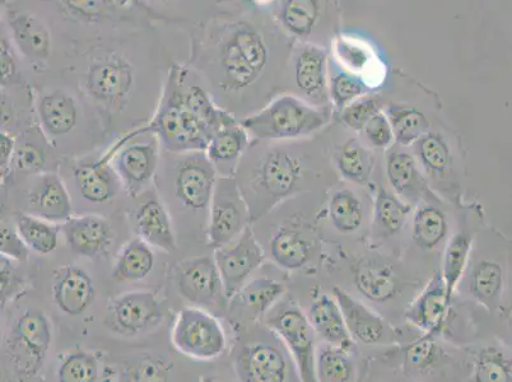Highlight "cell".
Masks as SVG:
<instances>
[{"mask_svg":"<svg viewBox=\"0 0 512 382\" xmlns=\"http://www.w3.org/2000/svg\"><path fill=\"white\" fill-rule=\"evenodd\" d=\"M235 179L248 204L251 223L288 199L337 183L332 153L318 139L255 141L241 158Z\"/></svg>","mask_w":512,"mask_h":382,"instance_id":"obj_1","label":"cell"},{"mask_svg":"<svg viewBox=\"0 0 512 382\" xmlns=\"http://www.w3.org/2000/svg\"><path fill=\"white\" fill-rule=\"evenodd\" d=\"M271 53L267 36L255 23L237 20L222 26L209 59L217 86L240 93L258 85L268 72Z\"/></svg>","mask_w":512,"mask_h":382,"instance_id":"obj_2","label":"cell"},{"mask_svg":"<svg viewBox=\"0 0 512 382\" xmlns=\"http://www.w3.org/2000/svg\"><path fill=\"white\" fill-rule=\"evenodd\" d=\"M188 69L172 65L167 77L164 99L148 127L129 134L127 141L141 133H155L167 151L193 153L207 151L214 133L184 104L185 79Z\"/></svg>","mask_w":512,"mask_h":382,"instance_id":"obj_3","label":"cell"},{"mask_svg":"<svg viewBox=\"0 0 512 382\" xmlns=\"http://www.w3.org/2000/svg\"><path fill=\"white\" fill-rule=\"evenodd\" d=\"M332 115L323 113L296 95L279 96L240 121L250 137L260 142L299 141L314 137L329 124Z\"/></svg>","mask_w":512,"mask_h":382,"instance_id":"obj_4","label":"cell"},{"mask_svg":"<svg viewBox=\"0 0 512 382\" xmlns=\"http://www.w3.org/2000/svg\"><path fill=\"white\" fill-rule=\"evenodd\" d=\"M53 332L48 316L37 309H27L13 323L4 342L3 360L11 381L25 382L44 367Z\"/></svg>","mask_w":512,"mask_h":382,"instance_id":"obj_5","label":"cell"},{"mask_svg":"<svg viewBox=\"0 0 512 382\" xmlns=\"http://www.w3.org/2000/svg\"><path fill=\"white\" fill-rule=\"evenodd\" d=\"M134 82L133 65L116 51L93 57L85 73L88 97L106 113H115L127 105Z\"/></svg>","mask_w":512,"mask_h":382,"instance_id":"obj_6","label":"cell"},{"mask_svg":"<svg viewBox=\"0 0 512 382\" xmlns=\"http://www.w3.org/2000/svg\"><path fill=\"white\" fill-rule=\"evenodd\" d=\"M172 344L184 356L213 361L225 352L227 340L220 321L211 312L185 307L172 329Z\"/></svg>","mask_w":512,"mask_h":382,"instance_id":"obj_7","label":"cell"},{"mask_svg":"<svg viewBox=\"0 0 512 382\" xmlns=\"http://www.w3.org/2000/svg\"><path fill=\"white\" fill-rule=\"evenodd\" d=\"M248 204L235 176H218L209 214L208 245L218 250L239 239L250 226Z\"/></svg>","mask_w":512,"mask_h":382,"instance_id":"obj_8","label":"cell"},{"mask_svg":"<svg viewBox=\"0 0 512 382\" xmlns=\"http://www.w3.org/2000/svg\"><path fill=\"white\" fill-rule=\"evenodd\" d=\"M292 79L297 97L332 115L329 96V54L319 44L299 43L292 50Z\"/></svg>","mask_w":512,"mask_h":382,"instance_id":"obj_9","label":"cell"},{"mask_svg":"<svg viewBox=\"0 0 512 382\" xmlns=\"http://www.w3.org/2000/svg\"><path fill=\"white\" fill-rule=\"evenodd\" d=\"M311 216L292 213L283 217L274 228L269 240V256L279 268L285 270L304 269L313 259L316 249V228Z\"/></svg>","mask_w":512,"mask_h":382,"instance_id":"obj_10","label":"cell"},{"mask_svg":"<svg viewBox=\"0 0 512 382\" xmlns=\"http://www.w3.org/2000/svg\"><path fill=\"white\" fill-rule=\"evenodd\" d=\"M268 326L283 340L299 371L301 382L316 379L315 332L307 315L297 307L283 310L268 320Z\"/></svg>","mask_w":512,"mask_h":382,"instance_id":"obj_11","label":"cell"},{"mask_svg":"<svg viewBox=\"0 0 512 382\" xmlns=\"http://www.w3.org/2000/svg\"><path fill=\"white\" fill-rule=\"evenodd\" d=\"M214 262L221 274L227 300L231 301L249 282L255 270L262 267L265 262V253L256 239L253 228L249 226L234 244L216 250Z\"/></svg>","mask_w":512,"mask_h":382,"instance_id":"obj_12","label":"cell"},{"mask_svg":"<svg viewBox=\"0 0 512 382\" xmlns=\"http://www.w3.org/2000/svg\"><path fill=\"white\" fill-rule=\"evenodd\" d=\"M178 288L181 297L199 309H226L225 287L214 258L199 256L181 263Z\"/></svg>","mask_w":512,"mask_h":382,"instance_id":"obj_13","label":"cell"},{"mask_svg":"<svg viewBox=\"0 0 512 382\" xmlns=\"http://www.w3.org/2000/svg\"><path fill=\"white\" fill-rule=\"evenodd\" d=\"M160 301L150 291H130L107 306V323L115 332L138 335L156 328L162 320Z\"/></svg>","mask_w":512,"mask_h":382,"instance_id":"obj_14","label":"cell"},{"mask_svg":"<svg viewBox=\"0 0 512 382\" xmlns=\"http://www.w3.org/2000/svg\"><path fill=\"white\" fill-rule=\"evenodd\" d=\"M217 169L204 152L189 153L180 162L175 177V195L183 206L202 211L211 206Z\"/></svg>","mask_w":512,"mask_h":382,"instance_id":"obj_15","label":"cell"},{"mask_svg":"<svg viewBox=\"0 0 512 382\" xmlns=\"http://www.w3.org/2000/svg\"><path fill=\"white\" fill-rule=\"evenodd\" d=\"M385 176L389 188L413 208L436 197L420 163L407 148L392 147L386 151Z\"/></svg>","mask_w":512,"mask_h":382,"instance_id":"obj_16","label":"cell"},{"mask_svg":"<svg viewBox=\"0 0 512 382\" xmlns=\"http://www.w3.org/2000/svg\"><path fill=\"white\" fill-rule=\"evenodd\" d=\"M460 211H462V216L459 218L458 227L453 236L446 244L441 268L450 301H453L455 290L468 268L474 241L478 234L477 221L482 220V209L479 207L462 208Z\"/></svg>","mask_w":512,"mask_h":382,"instance_id":"obj_17","label":"cell"},{"mask_svg":"<svg viewBox=\"0 0 512 382\" xmlns=\"http://www.w3.org/2000/svg\"><path fill=\"white\" fill-rule=\"evenodd\" d=\"M235 371L240 382H287L285 354L271 343L256 342L239 349Z\"/></svg>","mask_w":512,"mask_h":382,"instance_id":"obj_18","label":"cell"},{"mask_svg":"<svg viewBox=\"0 0 512 382\" xmlns=\"http://www.w3.org/2000/svg\"><path fill=\"white\" fill-rule=\"evenodd\" d=\"M412 152L427 180H432V184L444 190V193H451V198L454 199L459 186L456 185L454 177L453 151L444 135L431 130L413 144Z\"/></svg>","mask_w":512,"mask_h":382,"instance_id":"obj_19","label":"cell"},{"mask_svg":"<svg viewBox=\"0 0 512 382\" xmlns=\"http://www.w3.org/2000/svg\"><path fill=\"white\" fill-rule=\"evenodd\" d=\"M353 283L357 291L367 300L376 304H386L394 300L402 290L397 269L380 256H363L352 270Z\"/></svg>","mask_w":512,"mask_h":382,"instance_id":"obj_20","label":"cell"},{"mask_svg":"<svg viewBox=\"0 0 512 382\" xmlns=\"http://www.w3.org/2000/svg\"><path fill=\"white\" fill-rule=\"evenodd\" d=\"M114 167L121 183L132 197H137L144 186L150 183L156 174L158 165V147L156 141L134 143L129 146L114 147Z\"/></svg>","mask_w":512,"mask_h":382,"instance_id":"obj_21","label":"cell"},{"mask_svg":"<svg viewBox=\"0 0 512 382\" xmlns=\"http://www.w3.org/2000/svg\"><path fill=\"white\" fill-rule=\"evenodd\" d=\"M6 21L16 48L34 64H44L51 53V36L41 18L25 9L6 6Z\"/></svg>","mask_w":512,"mask_h":382,"instance_id":"obj_22","label":"cell"},{"mask_svg":"<svg viewBox=\"0 0 512 382\" xmlns=\"http://www.w3.org/2000/svg\"><path fill=\"white\" fill-rule=\"evenodd\" d=\"M451 301L446 292L444 278L441 270H437L425 290L416 298L406 311L408 323L425 332V334L439 335L448 319Z\"/></svg>","mask_w":512,"mask_h":382,"instance_id":"obj_23","label":"cell"},{"mask_svg":"<svg viewBox=\"0 0 512 382\" xmlns=\"http://www.w3.org/2000/svg\"><path fill=\"white\" fill-rule=\"evenodd\" d=\"M470 260L473 263L469 262L463 277L467 282L469 295L487 311L500 310L506 283L504 264L490 256Z\"/></svg>","mask_w":512,"mask_h":382,"instance_id":"obj_24","label":"cell"},{"mask_svg":"<svg viewBox=\"0 0 512 382\" xmlns=\"http://www.w3.org/2000/svg\"><path fill=\"white\" fill-rule=\"evenodd\" d=\"M63 231L69 249L88 259L104 255L114 240L113 227L109 221L96 214L72 217L64 223Z\"/></svg>","mask_w":512,"mask_h":382,"instance_id":"obj_25","label":"cell"},{"mask_svg":"<svg viewBox=\"0 0 512 382\" xmlns=\"http://www.w3.org/2000/svg\"><path fill=\"white\" fill-rule=\"evenodd\" d=\"M95 297V286L85 269L69 264L55 272L53 300L64 314L82 315L93 304Z\"/></svg>","mask_w":512,"mask_h":382,"instance_id":"obj_26","label":"cell"},{"mask_svg":"<svg viewBox=\"0 0 512 382\" xmlns=\"http://www.w3.org/2000/svg\"><path fill=\"white\" fill-rule=\"evenodd\" d=\"M30 214L43 220L58 223L72 218V202L62 179L53 172L37 177L29 191Z\"/></svg>","mask_w":512,"mask_h":382,"instance_id":"obj_27","label":"cell"},{"mask_svg":"<svg viewBox=\"0 0 512 382\" xmlns=\"http://www.w3.org/2000/svg\"><path fill=\"white\" fill-rule=\"evenodd\" d=\"M325 220L338 234L344 236L356 235L370 220L365 199L360 191L342 186L332 190L327 200V207L323 209Z\"/></svg>","mask_w":512,"mask_h":382,"instance_id":"obj_28","label":"cell"},{"mask_svg":"<svg viewBox=\"0 0 512 382\" xmlns=\"http://www.w3.org/2000/svg\"><path fill=\"white\" fill-rule=\"evenodd\" d=\"M333 293L353 340L365 346H377L388 339V325L379 315L342 288L334 287Z\"/></svg>","mask_w":512,"mask_h":382,"instance_id":"obj_29","label":"cell"},{"mask_svg":"<svg viewBox=\"0 0 512 382\" xmlns=\"http://www.w3.org/2000/svg\"><path fill=\"white\" fill-rule=\"evenodd\" d=\"M330 153L335 171L343 180L358 186L371 184L376 157L374 149L367 146L363 139L349 135L344 141L335 143Z\"/></svg>","mask_w":512,"mask_h":382,"instance_id":"obj_30","label":"cell"},{"mask_svg":"<svg viewBox=\"0 0 512 382\" xmlns=\"http://www.w3.org/2000/svg\"><path fill=\"white\" fill-rule=\"evenodd\" d=\"M330 4L319 0H285L277 3L274 15L287 35L299 40V43L313 44L311 36L323 23Z\"/></svg>","mask_w":512,"mask_h":382,"instance_id":"obj_31","label":"cell"},{"mask_svg":"<svg viewBox=\"0 0 512 382\" xmlns=\"http://www.w3.org/2000/svg\"><path fill=\"white\" fill-rule=\"evenodd\" d=\"M114 155V149H111L100 160L79 163L74 169L78 193L87 202L106 203L119 193V176L110 167V160Z\"/></svg>","mask_w":512,"mask_h":382,"instance_id":"obj_32","label":"cell"},{"mask_svg":"<svg viewBox=\"0 0 512 382\" xmlns=\"http://www.w3.org/2000/svg\"><path fill=\"white\" fill-rule=\"evenodd\" d=\"M413 209L388 185H377L370 223L372 239L388 241L400 234Z\"/></svg>","mask_w":512,"mask_h":382,"instance_id":"obj_33","label":"cell"},{"mask_svg":"<svg viewBox=\"0 0 512 382\" xmlns=\"http://www.w3.org/2000/svg\"><path fill=\"white\" fill-rule=\"evenodd\" d=\"M316 335L325 343L351 352L355 340L349 334L346 320L337 300L328 295H321L311 304L307 314Z\"/></svg>","mask_w":512,"mask_h":382,"instance_id":"obj_34","label":"cell"},{"mask_svg":"<svg viewBox=\"0 0 512 382\" xmlns=\"http://www.w3.org/2000/svg\"><path fill=\"white\" fill-rule=\"evenodd\" d=\"M411 228L417 248L423 251L439 248L450 230L449 216L439 197L428 199L413 209Z\"/></svg>","mask_w":512,"mask_h":382,"instance_id":"obj_35","label":"cell"},{"mask_svg":"<svg viewBox=\"0 0 512 382\" xmlns=\"http://www.w3.org/2000/svg\"><path fill=\"white\" fill-rule=\"evenodd\" d=\"M134 221H136L139 239L147 242L148 245L155 246L166 253H174L178 249L169 213L157 198L153 197L142 203Z\"/></svg>","mask_w":512,"mask_h":382,"instance_id":"obj_36","label":"cell"},{"mask_svg":"<svg viewBox=\"0 0 512 382\" xmlns=\"http://www.w3.org/2000/svg\"><path fill=\"white\" fill-rule=\"evenodd\" d=\"M335 57L343 69L365 79L367 85L375 91L371 79L381 83V64L370 44L352 36L337 35L334 37Z\"/></svg>","mask_w":512,"mask_h":382,"instance_id":"obj_37","label":"cell"},{"mask_svg":"<svg viewBox=\"0 0 512 382\" xmlns=\"http://www.w3.org/2000/svg\"><path fill=\"white\" fill-rule=\"evenodd\" d=\"M286 293L285 283L268 277L249 281L231 300L232 309L242 311L250 320L263 318Z\"/></svg>","mask_w":512,"mask_h":382,"instance_id":"obj_38","label":"cell"},{"mask_svg":"<svg viewBox=\"0 0 512 382\" xmlns=\"http://www.w3.org/2000/svg\"><path fill=\"white\" fill-rule=\"evenodd\" d=\"M37 113L45 132L51 137L71 133L78 121V107L72 96L55 91L41 97Z\"/></svg>","mask_w":512,"mask_h":382,"instance_id":"obj_39","label":"cell"},{"mask_svg":"<svg viewBox=\"0 0 512 382\" xmlns=\"http://www.w3.org/2000/svg\"><path fill=\"white\" fill-rule=\"evenodd\" d=\"M155 267V254L143 240L134 239L121 249L115 260L113 277L118 283H134L150 276Z\"/></svg>","mask_w":512,"mask_h":382,"instance_id":"obj_40","label":"cell"},{"mask_svg":"<svg viewBox=\"0 0 512 382\" xmlns=\"http://www.w3.org/2000/svg\"><path fill=\"white\" fill-rule=\"evenodd\" d=\"M384 113L392 124L395 143L400 147H412L432 130L430 119L416 106L392 102L389 105L385 104Z\"/></svg>","mask_w":512,"mask_h":382,"instance_id":"obj_41","label":"cell"},{"mask_svg":"<svg viewBox=\"0 0 512 382\" xmlns=\"http://www.w3.org/2000/svg\"><path fill=\"white\" fill-rule=\"evenodd\" d=\"M250 147V135L241 127L240 121L214 134L207 148V156L214 166H237Z\"/></svg>","mask_w":512,"mask_h":382,"instance_id":"obj_42","label":"cell"},{"mask_svg":"<svg viewBox=\"0 0 512 382\" xmlns=\"http://www.w3.org/2000/svg\"><path fill=\"white\" fill-rule=\"evenodd\" d=\"M374 90L367 85L365 79L343 69L338 63L330 60L329 64V96L333 109L341 113L343 109L362 96L370 95Z\"/></svg>","mask_w":512,"mask_h":382,"instance_id":"obj_43","label":"cell"},{"mask_svg":"<svg viewBox=\"0 0 512 382\" xmlns=\"http://www.w3.org/2000/svg\"><path fill=\"white\" fill-rule=\"evenodd\" d=\"M16 228L30 250L40 255L53 253L58 246L60 226L29 213L16 214Z\"/></svg>","mask_w":512,"mask_h":382,"instance_id":"obj_44","label":"cell"},{"mask_svg":"<svg viewBox=\"0 0 512 382\" xmlns=\"http://www.w3.org/2000/svg\"><path fill=\"white\" fill-rule=\"evenodd\" d=\"M356 366L343 349L321 344L316 349V379L318 382H353Z\"/></svg>","mask_w":512,"mask_h":382,"instance_id":"obj_45","label":"cell"},{"mask_svg":"<svg viewBox=\"0 0 512 382\" xmlns=\"http://www.w3.org/2000/svg\"><path fill=\"white\" fill-rule=\"evenodd\" d=\"M136 2H105V0H67L59 2L60 12L67 18L82 22H100L124 18L125 9Z\"/></svg>","mask_w":512,"mask_h":382,"instance_id":"obj_46","label":"cell"},{"mask_svg":"<svg viewBox=\"0 0 512 382\" xmlns=\"http://www.w3.org/2000/svg\"><path fill=\"white\" fill-rule=\"evenodd\" d=\"M183 99L190 113L197 116L214 133L239 123L234 115L214 104L211 97L202 87H185Z\"/></svg>","mask_w":512,"mask_h":382,"instance_id":"obj_47","label":"cell"},{"mask_svg":"<svg viewBox=\"0 0 512 382\" xmlns=\"http://www.w3.org/2000/svg\"><path fill=\"white\" fill-rule=\"evenodd\" d=\"M474 382H512V357L504 349L487 346L474 361Z\"/></svg>","mask_w":512,"mask_h":382,"instance_id":"obj_48","label":"cell"},{"mask_svg":"<svg viewBox=\"0 0 512 382\" xmlns=\"http://www.w3.org/2000/svg\"><path fill=\"white\" fill-rule=\"evenodd\" d=\"M385 109L384 97L377 93L362 96L360 99L353 101L346 109L338 114L339 121L344 128L351 130L353 133H362L366 125L372 118Z\"/></svg>","mask_w":512,"mask_h":382,"instance_id":"obj_49","label":"cell"},{"mask_svg":"<svg viewBox=\"0 0 512 382\" xmlns=\"http://www.w3.org/2000/svg\"><path fill=\"white\" fill-rule=\"evenodd\" d=\"M99 361L92 353L77 351L69 354L58 370V382H99Z\"/></svg>","mask_w":512,"mask_h":382,"instance_id":"obj_50","label":"cell"},{"mask_svg":"<svg viewBox=\"0 0 512 382\" xmlns=\"http://www.w3.org/2000/svg\"><path fill=\"white\" fill-rule=\"evenodd\" d=\"M435 339V335L425 334L404 349V358L412 370L427 372L437 365L440 353Z\"/></svg>","mask_w":512,"mask_h":382,"instance_id":"obj_51","label":"cell"},{"mask_svg":"<svg viewBox=\"0 0 512 382\" xmlns=\"http://www.w3.org/2000/svg\"><path fill=\"white\" fill-rule=\"evenodd\" d=\"M361 135L367 146L376 151H389L395 143L392 124L384 111L369 121Z\"/></svg>","mask_w":512,"mask_h":382,"instance_id":"obj_52","label":"cell"},{"mask_svg":"<svg viewBox=\"0 0 512 382\" xmlns=\"http://www.w3.org/2000/svg\"><path fill=\"white\" fill-rule=\"evenodd\" d=\"M25 288V278L18 272L16 262L2 256L0 262V309H7L9 302L21 295Z\"/></svg>","mask_w":512,"mask_h":382,"instance_id":"obj_53","label":"cell"},{"mask_svg":"<svg viewBox=\"0 0 512 382\" xmlns=\"http://www.w3.org/2000/svg\"><path fill=\"white\" fill-rule=\"evenodd\" d=\"M30 248L23 241L17 228L2 222L0 231V253L16 263H26L30 258Z\"/></svg>","mask_w":512,"mask_h":382,"instance_id":"obj_54","label":"cell"},{"mask_svg":"<svg viewBox=\"0 0 512 382\" xmlns=\"http://www.w3.org/2000/svg\"><path fill=\"white\" fill-rule=\"evenodd\" d=\"M129 382H170V370L165 361L146 357L137 363Z\"/></svg>","mask_w":512,"mask_h":382,"instance_id":"obj_55","label":"cell"},{"mask_svg":"<svg viewBox=\"0 0 512 382\" xmlns=\"http://www.w3.org/2000/svg\"><path fill=\"white\" fill-rule=\"evenodd\" d=\"M15 165L18 170L30 172V174H40L45 166V153L43 149L32 143L21 144L16 149Z\"/></svg>","mask_w":512,"mask_h":382,"instance_id":"obj_56","label":"cell"},{"mask_svg":"<svg viewBox=\"0 0 512 382\" xmlns=\"http://www.w3.org/2000/svg\"><path fill=\"white\" fill-rule=\"evenodd\" d=\"M2 48H0V77H2V87L20 85L22 83L20 69L16 62L15 55L12 53L6 37H2Z\"/></svg>","mask_w":512,"mask_h":382,"instance_id":"obj_57","label":"cell"},{"mask_svg":"<svg viewBox=\"0 0 512 382\" xmlns=\"http://www.w3.org/2000/svg\"><path fill=\"white\" fill-rule=\"evenodd\" d=\"M16 142L15 138L7 132L0 134V176L2 183H6L13 160H15Z\"/></svg>","mask_w":512,"mask_h":382,"instance_id":"obj_58","label":"cell"},{"mask_svg":"<svg viewBox=\"0 0 512 382\" xmlns=\"http://www.w3.org/2000/svg\"><path fill=\"white\" fill-rule=\"evenodd\" d=\"M199 382H225V381L221 380L220 377L203 376Z\"/></svg>","mask_w":512,"mask_h":382,"instance_id":"obj_59","label":"cell"},{"mask_svg":"<svg viewBox=\"0 0 512 382\" xmlns=\"http://www.w3.org/2000/svg\"><path fill=\"white\" fill-rule=\"evenodd\" d=\"M510 262L512 263V255H511V259H510ZM512 293V291H511ZM507 314L511 315L512 314V301H511V304L509 306V309H507Z\"/></svg>","mask_w":512,"mask_h":382,"instance_id":"obj_60","label":"cell"},{"mask_svg":"<svg viewBox=\"0 0 512 382\" xmlns=\"http://www.w3.org/2000/svg\"><path fill=\"white\" fill-rule=\"evenodd\" d=\"M509 325H510V330H511V332H512V314L510 315Z\"/></svg>","mask_w":512,"mask_h":382,"instance_id":"obj_61","label":"cell"}]
</instances>
